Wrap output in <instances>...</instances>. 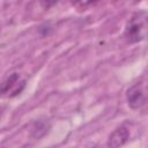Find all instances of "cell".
Masks as SVG:
<instances>
[{"label":"cell","instance_id":"3957f363","mask_svg":"<svg viewBox=\"0 0 148 148\" xmlns=\"http://www.w3.org/2000/svg\"><path fill=\"white\" fill-rule=\"evenodd\" d=\"M126 97H127L128 105L133 109H136V108L141 106L147 99V95H146L143 88L140 84H135V86L131 87L127 90Z\"/></svg>","mask_w":148,"mask_h":148},{"label":"cell","instance_id":"7a4b0ae2","mask_svg":"<svg viewBox=\"0 0 148 148\" xmlns=\"http://www.w3.org/2000/svg\"><path fill=\"white\" fill-rule=\"evenodd\" d=\"M24 84H25L24 80H22L17 73H13L3 82V84H2V94L7 95L9 97L16 96L24 88Z\"/></svg>","mask_w":148,"mask_h":148},{"label":"cell","instance_id":"6da1fadb","mask_svg":"<svg viewBox=\"0 0 148 148\" xmlns=\"http://www.w3.org/2000/svg\"><path fill=\"white\" fill-rule=\"evenodd\" d=\"M124 35L131 43L146 39L148 37V13L142 10L133 14L126 24Z\"/></svg>","mask_w":148,"mask_h":148},{"label":"cell","instance_id":"5b68a950","mask_svg":"<svg viewBox=\"0 0 148 148\" xmlns=\"http://www.w3.org/2000/svg\"><path fill=\"white\" fill-rule=\"evenodd\" d=\"M97 1L98 0H71L73 6H75L79 9H86V8L90 7L91 5H94Z\"/></svg>","mask_w":148,"mask_h":148},{"label":"cell","instance_id":"8992f818","mask_svg":"<svg viewBox=\"0 0 148 148\" xmlns=\"http://www.w3.org/2000/svg\"><path fill=\"white\" fill-rule=\"evenodd\" d=\"M57 2H58V0H39V3L45 9H49L50 7H52L53 5H56Z\"/></svg>","mask_w":148,"mask_h":148},{"label":"cell","instance_id":"277c9868","mask_svg":"<svg viewBox=\"0 0 148 148\" xmlns=\"http://www.w3.org/2000/svg\"><path fill=\"white\" fill-rule=\"evenodd\" d=\"M127 139H128L127 128L125 126H120L111 133V135L109 138V141H108V146H111V147L123 146L127 141Z\"/></svg>","mask_w":148,"mask_h":148}]
</instances>
